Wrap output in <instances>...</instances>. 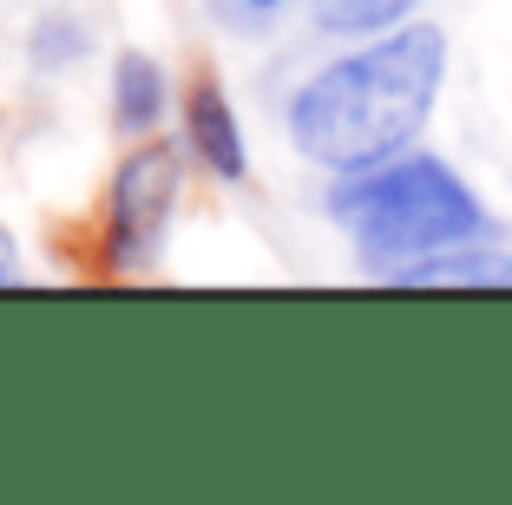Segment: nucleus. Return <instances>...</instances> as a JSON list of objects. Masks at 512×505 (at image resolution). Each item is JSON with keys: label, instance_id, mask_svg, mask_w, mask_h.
<instances>
[{"label": "nucleus", "instance_id": "nucleus-7", "mask_svg": "<svg viewBox=\"0 0 512 505\" xmlns=\"http://www.w3.org/2000/svg\"><path fill=\"white\" fill-rule=\"evenodd\" d=\"M421 0H316V27L335 33V40H362V33H381L394 20H407Z\"/></svg>", "mask_w": 512, "mask_h": 505}, {"label": "nucleus", "instance_id": "nucleus-10", "mask_svg": "<svg viewBox=\"0 0 512 505\" xmlns=\"http://www.w3.org/2000/svg\"><path fill=\"white\" fill-rule=\"evenodd\" d=\"M230 7H243V14H276L283 0H230Z\"/></svg>", "mask_w": 512, "mask_h": 505}, {"label": "nucleus", "instance_id": "nucleus-8", "mask_svg": "<svg viewBox=\"0 0 512 505\" xmlns=\"http://www.w3.org/2000/svg\"><path fill=\"white\" fill-rule=\"evenodd\" d=\"M79 53H86V40H79L73 20H40V33H33V60H40V66L79 60Z\"/></svg>", "mask_w": 512, "mask_h": 505}, {"label": "nucleus", "instance_id": "nucleus-5", "mask_svg": "<svg viewBox=\"0 0 512 505\" xmlns=\"http://www.w3.org/2000/svg\"><path fill=\"white\" fill-rule=\"evenodd\" d=\"M388 283H407V289H512V256L480 243V237H467V243H447V250L421 256V263H401Z\"/></svg>", "mask_w": 512, "mask_h": 505}, {"label": "nucleus", "instance_id": "nucleus-4", "mask_svg": "<svg viewBox=\"0 0 512 505\" xmlns=\"http://www.w3.org/2000/svg\"><path fill=\"white\" fill-rule=\"evenodd\" d=\"M184 138H191L197 164H204L211 178H224V184H243V178H250L243 125H237V112H230V99H224V86H217V79H197V86H191V99H184Z\"/></svg>", "mask_w": 512, "mask_h": 505}, {"label": "nucleus", "instance_id": "nucleus-9", "mask_svg": "<svg viewBox=\"0 0 512 505\" xmlns=\"http://www.w3.org/2000/svg\"><path fill=\"white\" fill-rule=\"evenodd\" d=\"M20 276V250H14V237H7V223H0V289Z\"/></svg>", "mask_w": 512, "mask_h": 505}, {"label": "nucleus", "instance_id": "nucleus-1", "mask_svg": "<svg viewBox=\"0 0 512 505\" xmlns=\"http://www.w3.org/2000/svg\"><path fill=\"white\" fill-rule=\"evenodd\" d=\"M447 79V40L440 27H381V40L355 46L322 73H309L289 99V145L322 171H368L401 158L427 132Z\"/></svg>", "mask_w": 512, "mask_h": 505}, {"label": "nucleus", "instance_id": "nucleus-3", "mask_svg": "<svg viewBox=\"0 0 512 505\" xmlns=\"http://www.w3.org/2000/svg\"><path fill=\"white\" fill-rule=\"evenodd\" d=\"M178 151L171 145H138L132 158L112 171V197H106V263L112 269H145L165 250L171 210H178Z\"/></svg>", "mask_w": 512, "mask_h": 505}, {"label": "nucleus", "instance_id": "nucleus-6", "mask_svg": "<svg viewBox=\"0 0 512 505\" xmlns=\"http://www.w3.org/2000/svg\"><path fill=\"white\" fill-rule=\"evenodd\" d=\"M112 119L132 138L158 132V119H165V66L145 60V53H125V60L112 66Z\"/></svg>", "mask_w": 512, "mask_h": 505}, {"label": "nucleus", "instance_id": "nucleus-2", "mask_svg": "<svg viewBox=\"0 0 512 505\" xmlns=\"http://www.w3.org/2000/svg\"><path fill=\"white\" fill-rule=\"evenodd\" d=\"M329 217L342 223L348 243L381 276H394L401 263H421V256L447 250V243L486 237L480 197L453 178L440 158H427V151H401L388 164L348 171L329 191Z\"/></svg>", "mask_w": 512, "mask_h": 505}]
</instances>
